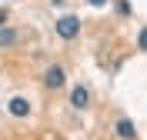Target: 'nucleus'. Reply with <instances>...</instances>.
<instances>
[{
	"instance_id": "nucleus-1",
	"label": "nucleus",
	"mask_w": 147,
	"mask_h": 140,
	"mask_svg": "<svg viewBox=\"0 0 147 140\" xmlns=\"http://www.w3.org/2000/svg\"><path fill=\"white\" fill-rule=\"evenodd\" d=\"M57 33H60L64 40H74L77 33H80V20L77 17H60L57 20Z\"/></svg>"
},
{
	"instance_id": "nucleus-2",
	"label": "nucleus",
	"mask_w": 147,
	"mask_h": 140,
	"mask_svg": "<svg viewBox=\"0 0 147 140\" xmlns=\"http://www.w3.org/2000/svg\"><path fill=\"white\" fill-rule=\"evenodd\" d=\"M44 84L50 87V90H57V87H64L67 84V74H64V67H50L44 74Z\"/></svg>"
},
{
	"instance_id": "nucleus-3",
	"label": "nucleus",
	"mask_w": 147,
	"mask_h": 140,
	"mask_svg": "<svg viewBox=\"0 0 147 140\" xmlns=\"http://www.w3.org/2000/svg\"><path fill=\"white\" fill-rule=\"evenodd\" d=\"M7 110L13 113V117H27V113H30V100H27V97H13V100L7 103Z\"/></svg>"
},
{
	"instance_id": "nucleus-4",
	"label": "nucleus",
	"mask_w": 147,
	"mask_h": 140,
	"mask_svg": "<svg viewBox=\"0 0 147 140\" xmlns=\"http://www.w3.org/2000/svg\"><path fill=\"white\" fill-rule=\"evenodd\" d=\"M70 103L77 107V110H84V107L90 103V93H87V87H74V90H70Z\"/></svg>"
},
{
	"instance_id": "nucleus-5",
	"label": "nucleus",
	"mask_w": 147,
	"mask_h": 140,
	"mask_svg": "<svg viewBox=\"0 0 147 140\" xmlns=\"http://www.w3.org/2000/svg\"><path fill=\"white\" fill-rule=\"evenodd\" d=\"M117 137H120V140H134V137H137V130H134V123H130L127 117H120V120H117Z\"/></svg>"
},
{
	"instance_id": "nucleus-6",
	"label": "nucleus",
	"mask_w": 147,
	"mask_h": 140,
	"mask_svg": "<svg viewBox=\"0 0 147 140\" xmlns=\"http://www.w3.org/2000/svg\"><path fill=\"white\" fill-rule=\"evenodd\" d=\"M13 44H17V30L0 27V47H13Z\"/></svg>"
},
{
	"instance_id": "nucleus-7",
	"label": "nucleus",
	"mask_w": 147,
	"mask_h": 140,
	"mask_svg": "<svg viewBox=\"0 0 147 140\" xmlns=\"http://www.w3.org/2000/svg\"><path fill=\"white\" fill-rule=\"evenodd\" d=\"M137 47H140V50H147V27L140 30V37H137Z\"/></svg>"
},
{
	"instance_id": "nucleus-8",
	"label": "nucleus",
	"mask_w": 147,
	"mask_h": 140,
	"mask_svg": "<svg viewBox=\"0 0 147 140\" xmlns=\"http://www.w3.org/2000/svg\"><path fill=\"white\" fill-rule=\"evenodd\" d=\"M104 3H107V0H90V7H104Z\"/></svg>"
}]
</instances>
